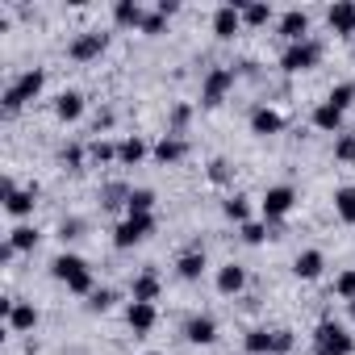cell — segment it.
Returning <instances> with one entry per match:
<instances>
[{
    "label": "cell",
    "instance_id": "obj_1",
    "mask_svg": "<svg viewBox=\"0 0 355 355\" xmlns=\"http://www.w3.org/2000/svg\"><path fill=\"white\" fill-rule=\"evenodd\" d=\"M42 84H46V71H42V67H30V71H21V76H17V80L5 88V113L13 117L21 105H30V101L42 92Z\"/></svg>",
    "mask_w": 355,
    "mask_h": 355
},
{
    "label": "cell",
    "instance_id": "obj_2",
    "mask_svg": "<svg viewBox=\"0 0 355 355\" xmlns=\"http://www.w3.org/2000/svg\"><path fill=\"white\" fill-rule=\"evenodd\" d=\"M355 351V338L338 326V322H322L318 330H313V355H351Z\"/></svg>",
    "mask_w": 355,
    "mask_h": 355
},
{
    "label": "cell",
    "instance_id": "obj_3",
    "mask_svg": "<svg viewBox=\"0 0 355 355\" xmlns=\"http://www.w3.org/2000/svg\"><path fill=\"white\" fill-rule=\"evenodd\" d=\"M318 59H322V46H318L313 38H305V42H293V46L280 55V67H284L288 76H297V71H309V67H318Z\"/></svg>",
    "mask_w": 355,
    "mask_h": 355
},
{
    "label": "cell",
    "instance_id": "obj_4",
    "mask_svg": "<svg viewBox=\"0 0 355 355\" xmlns=\"http://www.w3.org/2000/svg\"><path fill=\"white\" fill-rule=\"evenodd\" d=\"M150 230H155V218H150V214H125V222L113 230V243L125 251V247H138Z\"/></svg>",
    "mask_w": 355,
    "mask_h": 355
},
{
    "label": "cell",
    "instance_id": "obj_5",
    "mask_svg": "<svg viewBox=\"0 0 355 355\" xmlns=\"http://www.w3.org/2000/svg\"><path fill=\"white\" fill-rule=\"evenodd\" d=\"M234 88V71L230 67H214L209 76H205V88H201V105L205 109H218L222 101H226V92Z\"/></svg>",
    "mask_w": 355,
    "mask_h": 355
},
{
    "label": "cell",
    "instance_id": "obj_6",
    "mask_svg": "<svg viewBox=\"0 0 355 355\" xmlns=\"http://www.w3.org/2000/svg\"><path fill=\"white\" fill-rule=\"evenodd\" d=\"M297 205V193L288 189V184H276V189H268L263 193V222H280L288 209Z\"/></svg>",
    "mask_w": 355,
    "mask_h": 355
},
{
    "label": "cell",
    "instance_id": "obj_7",
    "mask_svg": "<svg viewBox=\"0 0 355 355\" xmlns=\"http://www.w3.org/2000/svg\"><path fill=\"white\" fill-rule=\"evenodd\" d=\"M105 46H109V38H105L101 30H88V34H80V38L71 42V51H67V55H71L76 63H88V59H101V55H105Z\"/></svg>",
    "mask_w": 355,
    "mask_h": 355
},
{
    "label": "cell",
    "instance_id": "obj_8",
    "mask_svg": "<svg viewBox=\"0 0 355 355\" xmlns=\"http://www.w3.org/2000/svg\"><path fill=\"white\" fill-rule=\"evenodd\" d=\"M326 21H330V30H334V34L351 38V34H355V5H351V0H338V5H330V9H326Z\"/></svg>",
    "mask_w": 355,
    "mask_h": 355
},
{
    "label": "cell",
    "instance_id": "obj_9",
    "mask_svg": "<svg viewBox=\"0 0 355 355\" xmlns=\"http://www.w3.org/2000/svg\"><path fill=\"white\" fill-rule=\"evenodd\" d=\"M239 30H243V9H239V5H222V9L214 13V34L230 42Z\"/></svg>",
    "mask_w": 355,
    "mask_h": 355
},
{
    "label": "cell",
    "instance_id": "obj_10",
    "mask_svg": "<svg viewBox=\"0 0 355 355\" xmlns=\"http://www.w3.org/2000/svg\"><path fill=\"white\" fill-rule=\"evenodd\" d=\"M280 34L288 38V46H293V42H305V38H309V13H305V9H288V13L280 17Z\"/></svg>",
    "mask_w": 355,
    "mask_h": 355
},
{
    "label": "cell",
    "instance_id": "obj_11",
    "mask_svg": "<svg viewBox=\"0 0 355 355\" xmlns=\"http://www.w3.org/2000/svg\"><path fill=\"white\" fill-rule=\"evenodd\" d=\"M243 288H247V272H243L239 263L218 268V293H222V297H239Z\"/></svg>",
    "mask_w": 355,
    "mask_h": 355
},
{
    "label": "cell",
    "instance_id": "obj_12",
    "mask_svg": "<svg viewBox=\"0 0 355 355\" xmlns=\"http://www.w3.org/2000/svg\"><path fill=\"white\" fill-rule=\"evenodd\" d=\"M5 326H9L13 334H30V330L38 326V309H34V305H26V301H17V305L9 309V318H5Z\"/></svg>",
    "mask_w": 355,
    "mask_h": 355
},
{
    "label": "cell",
    "instance_id": "obj_13",
    "mask_svg": "<svg viewBox=\"0 0 355 355\" xmlns=\"http://www.w3.org/2000/svg\"><path fill=\"white\" fill-rule=\"evenodd\" d=\"M251 130H255L259 138H268V134H280V130H284V117H280L276 109H268V105H259V109L251 113Z\"/></svg>",
    "mask_w": 355,
    "mask_h": 355
},
{
    "label": "cell",
    "instance_id": "obj_14",
    "mask_svg": "<svg viewBox=\"0 0 355 355\" xmlns=\"http://www.w3.org/2000/svg\"><path fill=\"white\" fill-rule=\"evenodd\" d=\"M125 322H130L134 334H146V330L155 326V305H150V301H134V305L125 309Z\"/></svg>",
    "mask_w": 355,
    "mask_h": 355
},
{
    "label": "cell",
    "instance_id": "obj_15",
    "mask_svg": "<svg viewBox=\"0 0 355 355\" xmlns=\"http://www.w3.org/2000/svg\"><path fill=\"white\" fill-rule=\"evenodd\" d=\"M184 338L197 343V347H209V343L218 338V322H214V318H193V322L184 326Z\"/></svg>",
    "mask_w": 355,
    "mask_h": 355
},
{
    "label": "cell",
    "instance_id": "obj_16",
    "mask_svg": "<svg viewBox=\"0 0 355 355\" xmlns=\"http://www.w3.org/2000/svg\"><path fill=\"white\" fill-rule=\"evenodd\" d=\"M175 272H180L184 280H201V276H205V251H201V247L184 251L180 259H175Z\"/></svg>",
    "mask_w": 355,
    "mask_h": 355
},
{
    "label": "cell",
    "instance_id": "obj_17",
    "mask_svg": "<svg viewBox=\"0 0 355 355\" xmlns=\"http://www.w3.org/2000/svg\"><path fill=\"white\" fill-rule=\"evenodd\" d=\"M113 21H117V26H134V30H142L146 13H142L138 0H117V5H113Z\"/></svg>",
    "mask_w": 355,
    "mask_h": 355
},
{
    "label": "cell",
    "instance_id": "obj_18",
    "mask_svg": "<svg viewBox=\"0 0 355 355\" xmlns=\"http://www.w3.org/2000/svg\"><path fill=\"white\" fill-rule=\"evenodd\" d=\"M184 155H189V146L175 138V134H167V138H159V142H155V159H159V163H180Z\"/></svg>",
    "mask_w": 355,
    "mask_h": 355
},
{
    "label": "cell",
    "instance_id": "obj_19",
    "mask_svg": "<svg viewBox=\"0 0 355 355\" xmlns=\"http://www.w3.org/2000/svg\"><path fill=\"white\" fill-rule=\"evenodd\" d=\"M80 113H84V96H80V92H59L55 117H59V121H80Z\"/></svg>",
    "mask_w": 355,
    "mask_h": 355
},
{
    "label": "cell",
    "instance_id": "obj_20",
    "mask_svg": "<svg viewBox=\"0 0 355 355\" xmlns=\"http://www.w3.org/2000/svg\"><path fill=\"white\" fill-rule=\"evenodd\" d=\"M322 268H326L322 251H301V255H297V263H293V272H297L301 280H318V276H322Z\"/></svg>",
    "mask_w": 355,
    "mask_h": 355
},
{
    "label": "cell",
    "instance_id": "obj_21",
    "mask_svg": "<svg viewBox=\"0 0 355 355\" xmlns=\"http://www.w3.org/2000/svg\"><path fill=\"white\" fill-rule=\"evenodd\" d=\"M313 125H318V130H326V134H338V125H343V109H334V105H326V101H322V105L313 109Z\"/></svg>",
    "mask_w": 355,
    "mask_h": 355
},
{
    "label": "cell",
    "instance_id": "obj_22",
    "mask_svg": "<svg viewBox=\"0 0 355 355\" xmlns=\"http://www.w3.org/2000/svg\"><path fill=\"white\" fill-rule=\"evenodd\" d=\"M5 209H9L13 218H30V214H34V189H26V193L13 189V193L5 197Z\"/></svg>",
    "mask_w": 355,
    "mask_h": 355
},
{
    "label": "cell",
    "instance_id": "obj_23",
    "mask_svg": "<svg viewBox=\"0 0 355 355\" xmlns=\"http://www.w3.org/2000/svg\"><path fill=\"white\" fill-rule=\"evenodd\" d=\"M243 347H247L251 355H272V351H276V330H263V326H259V330H251V334H247V343H243Z\"/></svg>",
    "mask_w": 355,
    "mask_h": 355
},
{
    "label": "cell",
    "instance_id": "obj_24",
    "mask_svg": "<svg viewBox=\"0 0 355 355\" xmlns=\"http://www.w3.org/2000/svg\"><path fill=\"white\" fill-rule=\"evenodd\" d=\"M334 214H338L343 222H351V226H355V184L334 189Z\"/></svg>",
    "mask_w": 355,
    "mask_h": 355
},
{
    "label": "cell",
    "instance_id": "obj_25",
    "mask_svg": "<svg viewBox=\"0 0 355 355\" xmlns=\"http://www.w3.org/2000/svg\"><path fill=\"white\" fill-rule=\"evenodd\" d=\"M84 268H88V263H84L80 255H59V259L51 263V272H55V280H63V284H67L71 276H80Z\"/></svg>",
    "mask_w": 355,
    "mask_h": 355
},
{
    "label": "cell",
    "instance_id": "obj_26",
    "mask_svg": "<svg viewBox=\"0 0 355 355\" xmlns=\"http://www.w3.org/2000/svg\"><path fill=\"white\" fill-rule=\"evenodd\" d=\"M155 297H159V276H155V272H142V276L134 280V301H150V305H155Z\"/></svg>",
    "mask_w": 355,
    "mask_h": 355
},
{
    "label": "cell",
    "instance_id": "obj_27",
    "mask_svg": "<svg viewBox=\"0 0 355 355\" xmlns=\"http://www.w3.org/2000/svg\"><path fill=\"white\" fill-rule=\"evenodd\" d=\"M150 209H155V193H150V189H130L125 214H150Z\"/></svg>",
    "mask_w": 355,
    "mask_h": 355
},
{
    "label": "cell",
    "instance_id": "obj_28",
    "mask_svg": "<svg viewBox=\"0 0 355 355\" xmlns=\"http://www.w3.org/2000/svg\"><path fill=\"white\" fill-rule=\"evenodd\" d=\"M142 155H146V142H142L138 134H134V138H125V142L117 146V159H121V163H130V167H134Z\"/></svg>",
    "mask_w": 355,
    "mask_h": 355
},
{
    "label": "cell",
    "instance_id": "obj_29",
    "mask_svg": "<svg viewBox=\"0 0 355 355\" xmlns=\"http://www.w3.org/2000/svg\"><path fill=\"white\" fill-rule=\"evenodd\" d=\"M222 214H226L230 222H239V226H247V222H251V205H247V197H230V201L222 205Z\"/></svg>",
    "mask_w": 355,
    "mask_h": 355
},
{
    "label": "cell",
    "instance_id": "obj_30",
    "mask_svg": "<svg viewBox=\"0 0 355 355\" xmlns=\"http://www.w3.org/2000/svg\"><path fill=\"white\" fill-rule=\"evenodd\" d=\"M9 243H13V251H34L38 247V230L34 226H13Z\"/></svg>",
    "mask_w": 355,
    "mask_h": 355
},
{
    "label": "cell",
    "instance_id": "obj_31",
    "mask_svg": "<svg viewBox=\"0 0 355 355\" xmlns=\"http://www.w3.org/2000/svg\"><path fill=\"white\" fill-rule=\"evenodd\" d=\"M351 101H355V84H334L330 88V96H326V105H334V109H351Z\"/></svg>",
    "mask_w": 355,
    "mask_h": 355
},
{
    "label": "cell",
    "instance_id": "obj_32",
    "mask_svg": "<svg viewBox=\"0 0 355 355\" xmlns=\"http://www.w3.org/2000/svg\"><path fill=\"white\" fill-rule=\"evenodd\" d=\"M239 9H243V26H268V17H272V9L259 5V0L255 5H239Z\"/></svg>",
    "mask_w": 355,
    "mask_h": 355
},
{
    "label": "cell",
    "instance_id": "obj_33",
    "mask_svg": "<svg viewBox=\"0 0 355 355\" xmlns=\"http://www.w3.org/2000/svg\"><path fill=\"white\" fill-rule=\"evenodd\" d=\"M243 239H247L251 247H259V243H268V239H276V234L268 230V222H247V226H243Z\"/></svg>",
    "mask_w": 355,
    "mask_h": 355
},
{
    "label": "cell",
    "instance_id": "obj_34",
    "mask_svg": "<svg viewBox=\"0 0 355 355\" xmlns=\"http://www.w3.org/2000/svg\"><path fill=\"white\" fill-rule=\"evenodd\" d=\"M334 159H338V163H355V134H343V138L334 142Z\"/></svg>",
    "mask_w": 355,
    "mask_h": 355
},
{
    "label": "cell",
    "instance_id": "obj_35",
    "mask_svg": "<svg viewBox=\"0 0 355 355\" xmlns=\"http://www.w3.org/2000/svg\"><path fill=\"white\" fill-rule=\"evenodd\" d=\"M125 201H130V189H121V184H109L101 205H105V209H117V205H125Z\"/></svg>",
    "mask_w": 355,
    "mask_h": 355
},
{
    "label": "cell",
    "instance_id": "obj_36",
    "mask_svg": "<svg viewBox=\"0 0 355 355\" xmlns=\"http://www.w3.org/2000/svg\"><path fill=\"white\" fill-rule=\"evenodd\" d=\"M88 155H92L96 163H109V159H117V146H113V142H101V138H96V142L88 146Z\"/></svg>",
    "mask_w": 355,
    "mask_h": 355
},
{
    "label": "cell",
    "instance_id": "obj_37",
    "mask_svg": "<svg viewBox=\"0 0 355 355\" xmlns=\"http://www.w3.org/2000/svg\"><path fill=\"white\" fill-rule=\"evenodd\" d=\"M334 293H338L343 301H355V272H343V276L334 280Z\"/></svg>",
    "mask_w": 355,
    "mask_h": 355
},
{
    "label": "cell",
    "instance_id": "obj_38",
    "mask_svg": "<svg viewBox=\"0 0 355 355\" xmlns=\"http://www.w3.org/2000/svg\"><path fill=\"white\" fill-rule=\"evenodd\" d=\"M230 171H234V167H230L226 159H214V163H209V180H214V184H226Z\"/></svg>",
    "mask_w": 355,
    "mask_h": 355
},
{
    "label": "cell",
    "instance_id": "obj_39",
    "mask_svg": "<svg viewBox=\"0 0 355 355\" xmlns=\"http://www.w3.org/2000/svg\"><path fill=\"white\" fill-rule=\"evenodd\" d=\"M293 347H297V334L293 330H276V351L272 355H288Z\"/></svg>",
    "mask_w": 355,
    "mask_h": 355
},
{
    "label": "cell",
    "instance_id": "obj_40",
    "mask_svg": "<svg viewBox=\"0 0 355 355\" xmlns=\"http://www.w3.org/2000/svg\"><path fill=\"white\" fill-rule=\"evenodd\" d=\"M189 117H193V109H189V105H175V109H171V134H175V130H184V125H189Z\"/></svg>",
    "mask_w": 355,
    "mask_h": 355
},
{
    "label": "cell",
    "instance_id": "obj_41",
    "mask_svg": "<svg viewBox=\"0 0 355 355\" xmlns=\"http://www.w3.org/2000/svg\"><path fill=\"white\" fill-rule=\"evenodd\" d=\"M163 26H167V17L155 9V13H146V21H142V34H163Z\"/></svg>",
    "mask_w": 355,
    "mask_h": 355
},
{
    "label": "cell",
    "instance_id": "obj_42",
    "mask_svg": "<svg viewBox=\"0 0 355 355\" xmlns=\"http://www.w3.org/2000/svg\"><path fill=\"white\" fill-rule=\"evenodd\" d=\"M59 159H63V167L80 171V163H84V150H80V146H63V155H59Z\"/></svg>",
    "mask_w": 355,
    "mask_h": 355
},
{
    "label": "cell",
    "instance_id": "obj_43",
    "mask_svg": "<svg viewBox=\"0 0 355 355\" xmlns=\"http://www.w3.org/2000/svg\"><path fill=\"white\" fill-rule=\"evenodd\" d=\"M88 305H92V309H96V313H105V309H109V305H113V288H96V293H92V301H88Z\"/></svg>",
    "mask_w": 355,
    "mask_h": 355
},
{
    "label": "cell",
    "instance_id": "obj_44",
    "mask_svg": "<svg viewBox=\"0 0 355 355\" xmlns=\"http://www.w3.org/2000/svg\"><path fill=\"white\" fill-rule=\"evenodd\" d=\"M80 230H84L80 222H63V226H59V234H63V243H67V239H80Z\"/></svg>",
    "mask_w": 355,
    "mask_h": 355
},
{
    "label": "cell",
    "instance_id": "obj_45",
    "mask_svg": "<svg viewBox=\"0 0 355 355\" xmlns=\"http://www.w3.org/2000/svg\"><path fill=\"white\" fill-rule=\"evenodd\" d=\"M163 17H175V13H180V5H175V0H159V5H155Z\"/></svg>",
    "mask_w": 355,
    "mask_h": 355
},
{
    "label": "cell",
    "instance_id": "obj_46",
    "mask_svg": "<svg viewBox=\"0 0 355 355\" xmlns=\"http://www.w3.org/2000/svg\"><path fill=\"white\" fill-rule=\"evenodd\" d=\"M347 313H351V322H355V301H347Z\"/></svg>",
    "mask_w": 355,
    "mask_h": 355
},
{
    "label": "cell",
    "instance_id": "obj_47",
    "mask_svg": "<svg viewBox=\"0 0 355 355\" xmlns=\"http://www.w3.org/2000/svg\"><path fill=\"white\" fill-rule=\"evenodd\" d=\"M146 355H159V351H146Z\"/></svg>",
    "mask_w": 355,
    "mask_h": 355
}]
</instances>
